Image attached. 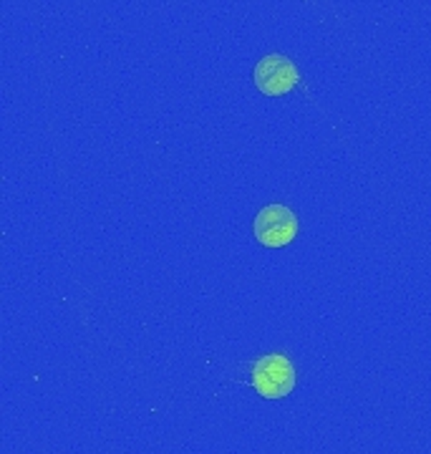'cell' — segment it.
<instances>
[{
  "label": "cell",
  "instance_id": "6da1fadb",
  "mask_svg": "<svg viewBox=\"0 0 431 454\" xmlns=\"http://www.w3.org/2000/svg\"><path fill=\"white\" fill-rule=\"evenodd\" d=\"M253 387L263 399H283L295 389V369L286 356H263L253 369Z\"/></svg>",
  "mask_w": 431,
  "mask_h": 454
},
{
  "label": "cell",
  "instance_id": "7a4b0ae2",
  "mask_svg": "<svg viewBox=\"0 0 431 454\" xmlns=\"http://www.w3.org/2000/svg\"><path fill=\"white\" fill-rule=\"evenodd\" d=\"M298 235V217L286 205H268L257 212L255 238L265 247H286Z\"/></svg>",
  "mask_w": 431,
  "mask_h": 454
},
{
  "label": "cell",
  "instance_id": "3957f363",
  "mask_svg": "<svg viewBox=\"0 0 431 454\" xmlns=\"http://www.w3.org/2000/svg\"><path fill=\"white\" fill-rule=\"evenodd\" d=\"M298 82H301L298 66L287 56L270 53L255 66V86L265 97H283L287 91H293Z\"/></svg>",
  "mask_w": 431,
  "mask_h": 454
}]
</instances>
